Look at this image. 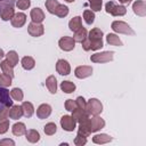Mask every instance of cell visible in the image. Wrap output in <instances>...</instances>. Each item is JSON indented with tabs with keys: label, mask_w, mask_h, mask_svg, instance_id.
Masks as SVG:
<instances>
[{
	"label": "cell",
	"mask_w": 146,
	"mask_h": 146,
	"mask_svg": "<svg viewBox=\"0 0 146 146\" xmlns=\"http://www.w3.org/2000/svg\"><path fill=\"white\" fill-rule=\"evenodd\" d=\"M16 3L15 0H0V13L7 7H14Z\"/></svg>",
	"instance_id": "41"
},
{
	"label": "cell",
	"mask_w": 146,
	"mask_h": 146,
	"mask_svg": "<svg viewBox=\"0 0 146 146\" xmlns=\"http://www.w3.org/2000/svg\"><path fill=\"white\" fill-rule=\"evenodd\" d=\"M10 22H11V25L14 27L19 29V27H22L25 24V22H26V15L24 13H16L13 16V18L10 19Z\"/></svg>",
	"instance_id": "14"
},
{
	"label": "cell",
	"mask_w": 146,
	"mask_h": 146,
	"mask_svg": "<svg viewBox=\"0 0 146 146\" xmlns=\"http://www.w3.org/2000/svg\"><path fill=\"white\" fill-rule=\"evenodd\" d=\"M6 59L13 65V66H16L18 64V54L15 51V50H10L6 54Z\"/></svg>",
	"instance_id": "31"
},
{
	"label": "cell",
	"mask_w": 146,
	"mask_h": 146,
	"mask_svg": "<svg viewBox=\"0 0 146 146\" xmlns=\"http://www.w3.org/2000/svg\"><path fill=\"white\" fill-rule=\"evenodd\" d=\"M30 16H31L32 22H34V23H42L44 19V13L42 11V9H40L38 7H35L31 10Z\"/></svg>",
	"instance_id": "17"
},
{
	"label": "cell",
	"mask_w": 146,
	"mask_h": 146,
	"mask_svg": "<svg viewBox=\"0 0 146 146\" xmlns=\"http://www.w3.org/2000/svg\"><path fill=\"white\" fill-rule=\"evenodd\" d=\"M60 125L65 131H73L76 128V121L72 117V115H64L60 119Z\"/></svg>",
	"instance_id": "7"
},
{
	"label": "cell",
	"mask_w": 146,
	"mask_h": 146,
	"mask_svg": "<svg viewBox=\"0 0 146 146\" xmlns=\"http://www.w3.org/2000/svg\"><path fill=\"white\" fill-rule=\"evenodd\" d=\"M23 116V108L19 105H11L9 108V117L13 120H18Z\"/></svg>",
	"instance_id": "18"
},
{
	"label": "cell",
	"mask_w": 146,
	"mask_h": 146,
	"mask_svg": "<svg viewBox=\"0 0 146 146\" xmlns=\"http://www.w3.org/2000/svg\"><path fill=\"white\" fill-rule=\"evenodd\" d=\"M105 10L112 16H123L127 13V8L122 5H116L114 1H108L105 5Z\"/></svg>",
	"instance_id": "3"
},
{
	"label": "cell",
	"mask_w": 146,
	"mask_h": 146,
	"mask_svg": "<svg viewBox=\"0 0 146 146\" xmlns=\"http://www.w3.org/2000/svg\"><path fill=\"white\" fill-rule=\"evenodd\" d=\"M51 114V106L49 104H41L36 110V116L39 119H47Z\"/></svg>",
	"instance_id": "16"
},
{
	"label": "cell",
	"mask_w": 146,
	"mask_h": 146,
	"mask_svg": "<svg viewBox=\"0 0 146 146\" xmlns=\"http://www.w3.org/2000/svg\"><path fill=\"white\" fill-rule=\"evenodd\" d=\"M25 136H26L27 141L33 143V144H34V143H38V141L40 140V133H39L36 130H34V129L27 130L26 133H25Z\"/></svg>",
	"instance_id": "25"
},
{
	"label": "cell",
	"mask_w": 146,
	"mask_h": 146,
	"mask_svg": "<svg viewBox=\"0 0 146 146\" xmlns=\"http://www.w3.org/2000/svg\"><path fill=\"white\" fill-rule=\"evenodd\" d=\"M75 84L73 83V82H71V81H63L62 83H60V89L65 92V94H71V92H73L74 90H75Z\"/></svg>",
	"instance_id": "32"
},
{
	"label": "cell",
	"mask_w": 146,
	"mask_h": 146,
	"mask_svg": "<svg viewBox=\"0 0 146 146\" xmlns=\"http://www.w3.org/2000/svg\"><path fill=\"white\" fill-rule=\"evenodd\" d=\"M58 46H59V48H60L62 50H64V51H71V50H73L74 47H75V41H74V39L71 38V36H63V38L59 39Z\"/></svg>",
	"instance_id": "9"
},
{
	"label": "cell",
	"mask_w": 146,
	"mask_h": 146,
	"mask_svg": "<svg viewBox=\"0 0 146 146\" xmlns=\"http://www.w3.org/2000/svg\"><path fill=\"white\" fill-rule=\"evenodd\" d=\"M87 35H88V32H87V30L82 26V27H80L78 31L74 32V36H73V39H74L75 42H80V43H81V42L87 38Z\"/></svg>",
	"instance_id": "27"
},
{
	"label": "cell",
	"mask_w": 146,
	"mask_h": 146,
	"mask_svg": "<svg viewBox=\"0 0 146 146\" xmlns=\"http://www.w3.org/2000/svg\"><path fill=\"white\" fill-rule=\"evenodd\" d=\"M22 66L24 70H32L34 66H35V60L31 57V56H25L22 58Z\"/></svg>",
	"instance_id": "29"
},
{
	"label": "cell",
	"mask_w": 146,
	"mask_h": 146,
	"mask_svg": "<svg viewBox=\"0 0 146 146\" xmlns=\"http://www.w3.org/2000/svg\"><path fill=\"white\" fill-rule=\"evenodd\" d=\"M68 27H70V30L73 31V32H75V31H78L80 27H82L81 17H80V16H75V17H73V18L68 22Z\"/></svg>",
	"instance_id": "26"
},
{
	"label": "cell",
	"mask_w": 146,
	"mask_h": 146,
	"mask_svg": "<svg viewBox=\"0 0 146 146\" xmlns=\"http://www.w3.org/2000/svg\"><path fill=\"white\" fill-rule=\"evenodd\" d=\"M86 111L89 115H99L103 112V104L97 98H90L86 104Z\"/></svg>",
	"instance_id": "2"
},
{
	"label": "cell",
	"mask_w": 146,
	"mask_h": 146,
	"mask_svg": "<svg viewBox=\"0 0 146 146\" xmlns=\"http://www.w3.org/2000/svg\"><path fill=\"white\" fill-rule=\"evenodd\" d=\"M92 74V67L91 66H87V65H82V66H78L74 70V75L78 79H84L88 78Z\"/></svg>",
	"instance_id": "11"
},
{
	"label": "cell",
	"mask_w": 146,
	"mask_h": 146,
	"mask_svg": "<svg viewBox=\"0 0 146 146\" xmlns=\"http://www.w3.org/2000/svg\"><path fill=\"white\" fill-rule=\"evenodd\" d=\"M10 97H11L14 100L21 102V100H23L24 94H23L22 89H19V88H14V89H11V91H10Z\"/></svg>",
	"instance_id": "33"
},
{
	"label": "cell",
	"mask_w": 146,
	"mask_h": 146,
	"mask_svg": "<svg viewBox=\"0 0 146 146\" xmlns=\"http://www.w3.org/2000/svg\"><path fill=\"white\" fill-rule=\"evenodd\" d=\"M113 58H114L113 51H103V52H96L91 55L90 60L94 63H107L113 60Z\"/></svg>",
	"instance_id": "5"
},
{
	"label": "cell",
	"mask_w": 146,
	"mask_h": 146,
	"mask_svg": "<svg viewBox=\"0 0 146 146\" xmlns=\"http://www.w3.org/2000/svg\"><path fill=\"white\" fill-rule=\"evenodd\" d=\"M132 9H133V13L137 16H140V17L146 16V2L144 0L135 1L133 5H132Z\"/></svg>",
	"instance_id": "13"
},
{
	"label": "cell",
	"mask_w": 146,
	"mask_h": 146,
	"mask_svg": "<svg viewBox=\"0 0 146 146\" xmlns=\"http://www.w3.org/2000/svg\"><path fill=\"white\" fill-rule=\"evenodd\" d=\"M43 131H44V133H46L47 136H52V135L56 133V131H57V127H56L55 123L49 122V123H47V124L43 127Z\"/></svg>",
	"instance_id": "34"
},
{
	"label": "cell",
	"mask_w": 146,
	"mask_h": 146,
	"mask_svg": "<svg viewBox=\"0 0 146 146\" xmlns=\"http://www.w3.org/2000/svg\"><path fill=\"white\" fill-rule=\"evenodd\" d=\"M16 6L18 7V9L25 10L31 6V0H18L16 2Z\"/></svg>",
	"instance_id": "42"
},
{
	"label": "cell",
	"mask_w": 146,
	"mask_h": 146,
	"mask_svg": "<svg viewBox=\"0 0 146 146\" xmlns=\"http://www.w3.org/2000/svg\"><path fill=\"white\" fill-rule=\"evenodd\" d=\"M74 144L76 146H82V145H86L87 144V137L81 135V133H78L76 137L74 138Z\"/></svg>",
	"instance_id": "40"
},
{
	"label": "cell",
	"mask_w": 146,
	"mask_h": 146,
	"mask_svg": "<svg viewBox=\"0 0 146 146\" xmlns=\"http://www.w3.org/2000/svg\"><path fill=\"white\" fill-rule=\"evenodd\" d=\"M75 102H76V106H78L79 108L86 110V104H87V102H86V99H84L83 97L79 96V97H78V98L75 99Z\"/></svg>",
	"instance_id": "46"
},
{
	"label": "cell",
	"mask_w": 146,
	"mask_h": 146,
	"mask_svg": "<svg viewBox=\"0 0 146 146\" xmlns=\"http://www.w3.org/2000/svg\"><path fill=\"white\" fill-rule=\"evenodd\" d=\"M9 129V121L8 120H5V121H1L0 122V135H3L8 131Z\"/></svg>",
	"instance_id": "44"
},
{
	"label": "cell",
	"mask_w": 146,
	"mask_h": 146,
	"mask_svg": "<svg viewBox=\"0 0 146 146\" xmlns=\"http://www.w3.org/2000/svg\"><path fill=\"white\" fill-rule=\"evenodd\" d=\"M5 56H6V55H5V52H3V50H2L1 48H0V60H1V59H2V58H3Z\"/></svg>",
	"instance_id": "49"
},
{
	"label": "cell",
	"mask_w": 146,
	"mask_h": 146,
	"mask_svg": "<svg viewBox=\"0 0 146 146\" xmlns=\"http://www.w3.org/2000/svg\"><path fill=\"white\" fill-rule=\"evenodd\" d=\"M0 67H1V70H2L3 73L10 75L11 78L15 76V74H14V66H13L7 59H5V60H2V62L0 63Z\"/></svg>",
	"instance_id": "23"
},
{
	"label": "cell",
	"mask_w": 146,
	"mask_h": 146,
	"mask_svg": "<svg viewBox=\"0 0 146 146\" xmlns=\"http://www.w3.org/2000/svg\"><path fill=\"white\" fill-rule=\"evenodd\" d=\"M11 105H13V100L9 90L6 87L0 86V110L3 107H10Z\"/></svg>",
	"instance_id": "6"
},
{
	"label": "cell",
	"mask_w": 146,
	"mask_h": 146,
	"mask_svg": "<svg viewBox=\"0 0 146 146\" xmlns=\"http://www.w3.org/2000/svg\"><path fill=\"white\" fill-rule=\"evenodd\" d=\"M89 123H90L91 132H96L105 127V121L98 115H94L91 119L89 117Z\"/></svg>",
	"instance_id": "10"
},
{
	"label": "cell",
	"mask_w": 146,
	"mask_h": 146,
	"mask_svg": "<svg viewBox=\"0 0 146 146\" xmlns=\"http://www.w3.org/2000/svg\"><path fill=\"white\" fill-rule=\"evenodd\" d=\"M9 108L10 107H3V108L0 110V122L8 119V116H9Z\"/></svg>",
	"instance_id": "45"
},
{
	"label": "cell",
	"mask_w": 146,
	"mask_h": 146,
	"mask_svg": "<svg viewBox=\"0 0 146 146\" xmlns=\"http://www.w3.org/2000/svg\"><path fill=\"white\" fill-rule=\"evenodd\" d=\"M15 15V10H14V7H7L5 8L1 13H0V18L2 21H9L13 18V16Z\"/></svg>",
	"instance_id": "30"
},
{
	"label": "cell",
	"mask_w": 146,
	"mask_h": 146,
	"mask_svg": "<svg viewBox=\"0 0 146 146\" xmlns=\"http://www.w3.org/2000/svg\"><path fill=\"white\" fill-rule=\"evenodd\" d=\"M11 131H13V133L15 136H23V135L26 133L27 130H26V127H25V124L23 122H17V123H15L13 125Z\"/></svg>",
	"instance_id": "22"
},
{
	"label": "cell",
	"mask_w": 146,
	"mask_h": 146,
	"mask_svg": "<svg viewBox=\"0 0 146 146\" xmlns=\"http://www.w3.org/2000/svg\"><path fill=\"white\" fill-rule=\"evenodd\" d=\"M112 30L117 32V33H122V34H127V35H133L135 31L130 27L129 24H127L125 22L122 21H114L111 25Z\"/></svg>",
	"instance_id": "4"
},
{
	"label": "cell",
	"mask_w": 146,
	"mask_h": 146,
	"mask_svg": "<svg viewBox=\"0 0 146 146\" xmlns=\"http://www.w3.org/2000/svg\"><path fill=\"white\" fill-rule=\"evenodd\" d=\"M83 18H84V22L88 25H91L94 23V21H95V13L92 10L87 9V10L83 11Z\"/></svg>",
	"instance_id": "35"
},
{
	"label": "cell",
	"mask_w": 146,
	"mask_h": 146,
	"mask_svg": "<svg viewBox=\"0 0 146 146\" xmlns=\"http://www.w3.org/2000/svg\"><path fill=\"white\" fill-rule=\"evenodd\" d=\"M46 87L48 88V90L51 94H56V91H57V80L54 75H49L46 79Z\"/></svg>",
	"instance_id": "21"
},
{
	"label": "cell",
	"mask_w": 146,
	"mask_h": 146,
	"mask_svg": "<svg viewBox=\"0 0 146 146\" xmlns=\"http://www.w3.org/2000/svg\"><path fill=\"white\" fill-rule=\"evenodd\" d=\"M58 5H59V2L57 0H47L46 1V8L50 14H55Z\"/></svg>",
	"instance_id": "36"
},
{
	"label": "cell",
	"mask_w": 146,
	"mask_h": 146,
	"mask_svg": "<svg viewBox=\"0 0 146 146\" xmlns=\"http://www.w3.org/2000/svg\"><path fill=\"white\" fill-rule=\"evenodd\" d=\"M112 137L111 136H108V135H106V133H98V135H95L94 137H92V141L95 143V144H99V145H102V144H107V143H110V141H112Z\"/></svg>",
	"instance_id": "20"
},
{
	"label": "cell",
	"mask_w": 146,
	"mask_h": 146,
	"mask_svg": "<svg viewBox=\"0 0 146 146\" xmlns=\"http://www.w3.org/2000/svg\"><path fill=\"white\" fill-rule=\"evenodd\" d=\"M81 43H82V48L86 51L100 49L104 46L103 44V31L98 27H94Z\"/></svg>",
	"instance_id": "1"
},
{
	"label": "cell",
	"mask_w": 146,
	"mask_h": 146,
	"mask_svg": "<svg viewBox=\"0 0 146 146\" xmlns=\"http://www.w3.org/2000/svg\"><path fill=\"white\" fill-rule=\"evenodd\" d=\"M27 31H29L30 35H32L34 38H38V36H41L44 33V26L41 23L31 22L29 24V26H27Z\"/></svg>",
	"instance_id": "8"
},
{
	"label": "cell",
	"mask_w": 146,
	"mask_h": 146,
	"mask_svg": "<svg viewBox=\"0 0 146 146\" xmlns=\"http://www.w3.org/2000/svg\"><path fill=\"white\" fill-rule=\"evenodd\" d=\"M72 117H73L78 123H80V122H83L84 120L89 119V114L87 113L86 110H82V108L76 107L75 110L72 111Z\"/></svg>",
	"instance_id": "15"
},
{
	"label": "cell",
	"mask_w": 146,
	"mask_h": 146,
	"mask_svg": "<svg viewBox=\"0 0 146 146\" xmlns=\"http://www.w3.org/2000/svg\"><path fill=\"white\" fill-rule=\"evenodd\" d=\"M11 80H13V78L10 75H8L6 73H1L0 74V86L7 88V87L11 86Z\"/></svg>",
	"instance_id": "37"
},
{
	"label": "cell",
	"mask_w": 146,
	"mask_h": 146,
	"mask_svg": "<svg viewBox=\"0 0 146 146\" xmlns=\"http://www.w3.org/2000/svg\"><path fill=\"white\" fill-rule=\"evenodd\" d=\"M92 11H99L103 6V0H88Z\"/></svg>",
	"instance_id": "39"
},
{
	"label": "cell",
	"mask_w": 146,
	"mask_h": 146,
	"mask_svg": "<svg viewBox=\"0 0 146 146\" xmlns=\"http://www.w3.org/2000/svg\"><path fill=\"white\" fill-rule=\"evenodd\" d=\"M14 146L15 145V141L14 140H11V139H2V140H0V146Z\"/></svg>",
	"instance_id": "47"
},
{
	"label": "cell",
	"mask_w": 146,
	"mask_h": 146,
	"mask_svg": "<svg viewBox=\"0 0 146 146\" xmlns=\"http://www.w3.org/2000/svg\"><path fill=\"white\" fill-rule=\"evenodd\" d=\"M131 1H132V0H119V2L122 3V5H129Z\"/></svg>",
	"instance_id": "48"
},
{
	"label": "cell",
	"mask_w": 146,
	"mask_h": 146,
	"mask_svg": "<svg viewBox=\"0 0 146 146\" xmlns=\"http://www.w3.org/2000/svg\"><path fill=\"white\" fill-rule=\"evenodd\" d=\"M106 41H107V43L111 44V46H116V47L123 46V43H122V41L120 40V38H119L116 34H114V33H108V34L106 35Z\"/></svg>",
	"instance_id": "24"
},
{
	"label": "cell",
	"mask_w": 146,
	"mask_h": 146,
	"mask_svg": "<svg viewBox=\"0 0 146 146\" xmlns=\"http://www.w3.org/2000/svg\"><path fill=\"white\" fill-rule=\"evenodd\" d=\"M78 133H81L86 137H88L91 133V129H90V123H89V119L84 120L83 122L79 123V128H78Z\"/></svg>",
	"instance_id": "19"
},
{
	"label": "cell",
	"mask_w": 146,
	"mask_h": 146,
	"mask_svg": "<svg viewBox=\"0 0 146 146\" xmlns=\"http://www.w3.org/2000/svg\"><path fill=\"white\" fill-rule=\"evenodd\" d=\"M78 106H76V102L75 100H73V99H67L66 102H65V108H66V111H68V112H72L73 110H75Z\"/></svg>",
	"instance_id": "43"
},
{
	"label": "cell",
	"mask_w": 146,
	"mask_h": 146,
	"mask_svg": "<svg viewBox=\"0 0 146 146\" xmlns=\"http://www.w3.org/2000/svg\"><path fill=\"white\" fill-rule=\"evenodd\" d=\"M56 71L60 75H68L71 73V66L70 63L66 59H58L56 64Z\"/></svg>",
	"instance_id": "12"
},
{
	"label": "cell",
	"mask_w": 146,
	"mask_h": 146,
	"mask_svg": "<svg viewBox=\"0 0 146 146\" xmlns=\"http://www.w3.org/2000/svg\"><path fill=\"white\" fill-rule=\"evenodd\" d=\"M22 108H23V115L26 117H31L34 113V107L33 104L30 102H24L22 104Z\"/></svg>",
	"instance_id": "28"
},
{
	"label": "cell",
	"mask_w": 146,
	"mask_h": 146,
	"mask_svg": "<svg viewBox=\"0 0 146 146\" xmlns=\"http://www.w3.org/2000/svg\"><path fill=\"white\" fill-rule=\"evenodd\" d=\"M55 15H57L58 17H66L67 15H68V7H66V6H64V5H58V7H57V9H56V11H55Z\"/></svg>",
	"instance_id": "38"
},
{
	"label": "cell",
	"mask_w": 146,
	"mask_h": 146,
	"mask_svg": "<svg viewBox=\"0 0 146 146\" xmlns=\"http://www.w3.org/2000/svg\"><path fill=\"white\" fill-rule=\"evenodd\" d=\"M65 1H66V2H73L74 0H65Z\"/></svg>",
	"instance_id": "50"
}]
</instances>
